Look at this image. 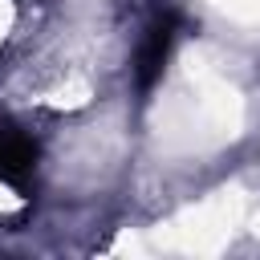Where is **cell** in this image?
Segmentation results:
<instances>
[{
    "mask_svg": "<svg viewBox=\"0 0 260 260\" xmlns=\"http://www.w3.org/2000/svg\"><path fill=\"white\" fill-rule=\"evenodd\" d=\"M171 45H175V16L167 12V16H158V20L146 28V37H142V45H138V85H142V89H150L154 77L162 73Z\"/></svg>",
    "mask_w": 260,
    "mask_h": 260,
    "instance_id": "1",
    "label": "cell"
},
{
    "mask_svg": "<svg viewBox=\"0 0 260 260\" xmlns=\"http://www.w3.org/2000/svg\"><path fill=\"white\" fill-rule=\"evenodd\" d=\"M32 167H37V146H32V138H24L16 126L0 122V179L24 187V179L32 175Z\"/></svg>",
    "mask_w": 260,
    "mask_h": 260,
    "instance_id": "2",
    "label": "cell"
}]
</instances>
